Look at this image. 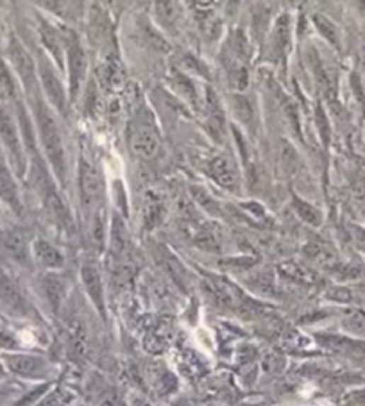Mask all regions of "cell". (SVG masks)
I'll use <instances>...</instances> for the list:
<instances>
[{
	"label": "cell",
	"mask_w": 365,
	"mask_h": 406,
	"mask_svg": "<svg viewBox=\"0 0 365 406\" xmlns=\"http://www.w3.org/2000/svg\"><path fill=\"white\" fill-rule=\"evenodd\" d=\"M34 115H36V125H38L43 151H45L47 159H49L50 169L54 170L60 183L63 184L64 174H67V156H64L63 140H61V132L57 129L56 120L47 109V106L38 98L34 102Z\"/></svg>",
	"instance_id": "obj_1"
},
{
	"label": "cell",
	"mask_w": 365,
	"mask_h": 406,
	"mask_svg": "<svg viewBox=\"0 0 365 406\" xmlns=\"http://www.w3.org/2000/svg\"><path fill=\"white\" fill-rule=\"evenodd\" d=\"M129 147L138 158L152 159L162 149V136L147 118H136L129 128Z\"/></svg>",
	"instance_id": "obj_2"
},
{
	"label": "cell",
	"mask_w": 365,
	"mask_h": 406,
	"mask_svg": "<svg viewBox=\"0 0 365 406\" xmlns=\"http://www.w3.org/2000/svg\"><path fill=\"white\" fill-rule=\"evenodd\" d=\"M79 196L81 208L90 220L91 215L101 210L102 179L97 169L86 159L79 162Z\"/></svg>",
	"instance_id": "obj_3"
},
{
	"label": "cell",
	"mask_w": 365,
	"mask_h": 406,
	"mask_svg": "<svg viewBox=\"0 0 365 406\" xmlns=\"http://www.w3.org/2000/svg\"><path fill=\"white\" fill-rule=\"evenodd\" d=\"M63 42L67 47V68H68V86H70V98L76 101L83 86L84 74H86V54L79 45V40L74 33H63Z\"/></svg>",
	"instance_id": "obj_4"
},
{
	"label": "cell",
	"mask_w": 365,
	"mask_h": 406,
	"mask_svg": "<svg viewBox=\"0 0 365 406\" xmlns=\"http://www.w3.org/2000/svg\"><path fill=\"white\" fill-rule=\"evenodd\" d=\"M0 140H2L4 147L8 149L9 159H11L16 174L22 177L23 174H26V167H27L26 152H23V145L18 135V128H16L11 113H9L6 108H2V106H0Z\"/></svg>",
	"instance_id": "obj_5"
},
{
	"label": "cell",
	"mask_w": 365,
	"mask_h": 406,
	"mask_svg": "<svg viewBox=\"0 0 365 406\" xmlns=\"http://www.w3.org/2000/svg\"><path fill=\"white\" fill-rule=\"evenodd\" d=\"M8 56L11 60L13 67H15L16 74H18L20 81L26 86V90L34 91L36 83H38V70H36V64H34L33 57L27 52L26 47L16 38H11L8 45Z\"/></svg>",
	"instance_id": "obj_6"
},
{
	"label": "cell",
	"mask_w": 365,
	"mask_h": 406,
	"mask_svg": "<svg viewBox=\"0 0 365 406\" xmlns=\"http://www.w3.org/2000/svg\"><path fill=\"white\" fill-rule=\"evenodd\" d=\"M40 79H42V86L43 91H45L47 98H49L50 104L60 111V113H67V94H64V88L61 84L60 77L56 76L52 64L47 63L45 60L40 63Z\"/></svg>",
	"instance_id": "obj_7"
},
{
	"label": "cell",
	"mask_w": 365,
	"mask_h": 406,
	"mask_svg": "<svg viewBox=\"0 0 365 406\" xmlns=\"http://www.w3.org/2000/svg\"><path fill=\"white\" fill-rule=\"evenodd\" d=\"M210 176L213 177L215 183L218 186H223L224 190L231 193H237L240 190V176L228 156H215L210 162Z\"/></svg>",
	"instance_id": "obj_8"
},
{
	"label": "cell",
	"mask_w": 365,
	"mask_h": 406,
	"mask_svg": "<svg viewBox=\"0 0 365 406\" xmlns=\"http://www.w3.org/2000/svg\"><path fill=\"white\" fill-rule=\"evenodd\" d=\"M6 367L11 373L23 378H42L49 373V365L45 360L38 356H29V354H6Z\"/></svg>",
	"instance_id": "obj_9"
},
{
	"label": "cell",
	"mask_w": 365,
	"mask_h": 406,
	"mask_svg": "<svg viewBox=\"0 0 365 406\" xmlns=\"http://www.w3.org/2000/svg\"><path fill=\"white\" fill-rule=\"evenodd\" d=\"M81 281H83L84 290H86L88 298L94 303L95 308L99 310L102 317H106V303H104V285H102L101 272L94 265H84L81 269Z\"/></svg>",
	"instance_id": "obj_10"
},
{
	"label": "cell",
	"mask_w": 365,
	"mask_h": 406,
	"mask_svg": "<svg viewBox=\"0 0 365 406\" xmlns=\"http://www.w3.org/2000/svg\"><path fill=\"white\" fill-rule=\"evenodd\" d=\"M0 199L4 201L16 215H22V201H20L18 186H16L11 170L4 163H0Z\"/></svg>",
	"instance_id": "obj_11"
},
{
	"label": "cell",
	"mask_w": 365,
	"mask_h": 406,
	"mask_svg": "<svg viewBox=\"0 0 365 406\" xmlns=\"http://www.w3.org/2000/svg\"><path fill=\"white\" fill-rule=\"evenodd\" d=\"M306 57H308V64H310V68H312L313 77H315L320 91H322L324 97H326L327 101L333 104L337 98V88H335V84H333L332 77L327 76V72H326V68H324L322 61H320L319 54H317L313 49H310L308 54H306Z\"/></svg>",
	"instance_id": "obj_12"
},
{
	"label": "cell",
	"mask_w": 365,
	"mask_h": 406,
	"mask_svg": "<svg viewBox=\"0 0 365 406\" xmlns=\"http://www.w3.org/2000/svg\"><path fill=\"white\" fill-rule=\"evenodd\" d=\"M2 244L4 249L8 251V254L11 256L13 260L18 261L20 265H29L30 264V254L29 247H27V240L23 237L22 231L18 230H9L6 231L4 237H2Z\"/></svg>",
	"instance_id": "obj_13"
},
{
	"label": "cell",
	"mask_w": 365,
	"mask_h": 406,
	"mask_svg": "<svg viewBox=\"0 0 365 406\" xmlns=\"http://www.w3.org/2000/svg\"><path fill=\"white\" fill-rule=\"evenodd\" d=\"M290 45V16L281 15L271 33V52L274 60H283Z\"/></svg>",
	"instance_id": "obj_14"
},
{
	"label": "cell",
	"mask_w": 365,
	"mask_h": 406,
	"mask_svg": "<svg viewBox=\"0 0 365 406\" xmlns=\"http://www.w3.org/2000/svg\"><path fill=\"white\" fill-rule=\"evenodd\" d=\"M206 109H208V129H210L211 136L220 142V140H223L224 131H226V120H224L223 106H220V102H218L217 95H215L213 90H208Z\"/></svg>",
	"instance_id": "obj_15"
},
{
	"label": "cell",
	"mask_w": 365,
	"mask_h": 406,
	"mask_svg": "<svg viewBox=\"0 0 365 406\" xmlns=\"http://www.w3.org/2000/svg\"><path fill=\"white\" fill-rule=\"evenodd\" d=\"M33 254L36 258L42 267L50 269V271H56V269H61L64 265V258L52 244H49L47 240H36L33 245Z\"/></svg>",
	"instance_id": "obj_16"
},
{
	"label": "cell",
	"mask_w": 365,
	"mask_h": 406,
	"mask_svg": "<svg viewBox=\"0 0 365 406\" xmlns=\"http://www.w3.org/2000/svg\"><path fill=\"white\" fill-rule=\"evenodd\" d=\"M40 38H42L43 47H45V49L50 52V56L56 60L57 67L63 68L64 67L63 34L57 33V30L54 29L52 26H49V23L42 22V26H40Z\"/></svg>",
	"instance_id": "obj_17"
},
{
	"label": "cell",
	"mask_w": 365,
	"mask_h": 406,
	"mask_svg": "<svg viewBox=\"0 0 365 406\" xmlns=\"http://www.w3.org/2000/svg\"><path fill=\"white\" fill-rule=\"evenodd\" d=\"M42 288L52 312H60L61 305H63L64 298H67V283L63 281V278L56 274H47L42 279Z\"/></svg>",
	"instance_id": "obj_18"
},
{
	"label": "cell",
	"mask_w": 365,
	"mask_h": 406,
	"mask_svg": "<svg viewBox=\"0 0 365 406\" xmlns=\"http://www.w3.org/2000/svg\"><path fill=\"white\" fill-rule=\"evenodd\" d=\"M163 217H165V203L159 196L149 192L143 203V224L147 230H155L162 224Z\"/></svg>",
	"instance_id": "obj_19"
},
{
	"label": "cell",
	"mask_w": 365,
	"mask_h": 406,
	"mask_svg": "<svg viewBox=\"0 0 365 406\" xmlns=\"http://www.w3.org/2000/svg\"><path fill=\"white\" fill-rule=\"evenodd\" d=\"M155 16L159 26L172 30L181 18L179 0H156Z\"/></svg>",
	"instance_id": "obj_20"
},
{
	"label": "cell",
	"mask_w": 365,
	"mask_h": 406,
	"mask_svg": "<svg viewBox=\"0 0 365 406\" xmlns=\"http://www.w3.org/2000/svg\"><path fill=\"white\" fill-rule=\"evenodd\" d=\"M101 79H102V84H104V86H108V88H111V90H115V88H120L122 84H124V81H125L124 68H122L120 61H118L117 57L109 56L108 60L102 63Z\"/></svg>",
	"instance_id": "obj_21"
},
{
	"label": "cell",
	"mask_w": 365,
	"mask_h": 406,
	"mask_svg": "<svg viewBox=\"0 0 365 406\" xmlns=\"http://www.w3.org/2000/svg\"><path fill=\"white\" fill-rule=\"evenodd\" d=\"M281 274L286 276V278L294 279V281L301 283V285H315L319 281L317 274L313 271H310L308 267H305L303 264H296V261H286V264H281Z\"/></svg>",
	"instance_id": "obj_22"
},
{
	"label": "cell",
	"mask_w": 365,
	"mask_h": 406,
	"mask_svg": "<svg viewBox=\"0 0 365 406\" xmlns=\"http://www.w3.org/2000/svg\"><path fill=\"white\" fill-rule=\"evenodd\" d=\"M0 298L4 299L9 308L16 310V312H23V308H26V301H23L18 286L6 276L0 278Z\"/></svg>",
	"instance_id": "obj_23"
},
{
	"label": "cell",
	"mask_w": 365,
	"mask_h": 406,
	"mask_svg": "<svg viewBox=\"0 0 365 406\" xmlns=\"http://www.w3.org/2000/svg\"><path fill=\"white\" fill-rule=\"evenodd\" d=\"M292 203H294L296 213H298L306 224H310V226H320V222H322V213H320L315 206H312V204L306 203V201H303L301 197L298 196H294Z\"/></svg>",
	"instance_id": "obj_24"
},
{
	"label": "cell",
	"mask_w": 365,
	"mask_h": 406,
	"mask_svg": "<svg viewBox=\"0 0 365 406\" xmlns=\"http://www.w3.org/2000/svg\"><path fill=\"white\" fill-rule=\"evenodd\" d=\"M125 242H128V235H125V227L122 218L115 215L113 222H111V235H109V247L117 256H120L125 251Z\"/></svg>",
	"instance_id": "obj_25"
},
{
	"label": "cell",
	"mask_w": 365,
	"mask_h": 406,
	"mask_svg": "<svg viewBox=\"0 0 365 406\" xmlns=\"http://www.w3.org/2000/svg\"><path fill=\"white\" fill-rule=\"evenodd\" d=\"M313 23H315L317 30H319V33L322 34L324 38L332 43L333 47H340V30H339V27L332 22V20L327 18V16L315 15L313 16Z\"/></svg>",
	"instance_id": "obj_26"
},
{
	"label": "cell",
	"mask_w": 365,
	"mask_h": 406,
	"mask_svg": "<svg viewBox=\"0 0 365 406\" xmlns=\"http://www.w3.org/2000/svg\"><path fill=\"white\" fill-rule=\"evenodd\" d=\"M228 81H230L231 88H235L237 91H244L249 84V74L247 68L240 63V61H235V63L228 64Z\"/></svg>",
	"instance_id": "obj_27"
},
{
	"label": "cell",
	"mask_w": 365,
	"mask_h": 406,
	"mask_svg": "<svg viewBox=\"0 0 365 406\" xmlns=\"http://www.w3.org/2000/svg\"><path fill=\"white\" fill-rule=\"evenodd\" d=\"M140 36H142L143 43L151 47V49L170 50L169 43L162 38V34H159L149 22H143L142 26H140Z\"/></svg>",
	"instance_id": "obj_28"
},
{
	"label": "cell",
	"mask_w": 365,
	"mask_h": 406,
	"mask_svg": "<svg viewBox=\"0 0 365 406\" xmlns=\"http://www.w3.org/2000/svg\"><path fill=\"white\" fill-rule=\"evenodd\" d=\"M230 45H231V52L235 54V57H237L238 61L247 60L249 54H251V42L247 40L244 30H235V33L231 34Z\"/></svg>",
	"instance_id": "obj_29"
},
{
	"label": "cell",
	"mask_w": 365,
	"mask_h": 406,
	"mask_svg": "<svg viewBox=\"0 0 365 406\" xmlns=\"http://www.w3.org/2000/svg\"><path fill=\"white\" fill-rule=\"evenodd\" d=\"M326 346L332 347L333 351H342V353H361L365 346L361 342H354L351 339H344V337H330L326 339Z\"/></svg>",
	"instance_id": "obj_30"
},
{
	"label": "cell",
	"mask_w": 365,
	"mask_h": 406,
	"mask_svg": "<svg viewBox=\"0 0 365 406\" xmlns=\"http://www.w3.org/2000/svg\"><path fill=\"white\" fill-rule=\"evenodd\" d=\"M344 327L349 333L358 337H365V313L361 310H351L346 317H344Z\"/></svg>",
	"instance_id": "obj_31"
},
{
	"label": "cell",
	"mask_w": 365,
	"mask_h": 406,
	"mask_svg": "<svg viewBox=\"0 0 365 406\" xmlns=\"http://www.w3.org/2000/svg\"><path fill=\"white\" fill-rule=\"evenodd\" d=\"M231 104H233V111L237 113V117L240 118L244 124H251L252 115H254V109H252L251 101H249L247 97H244V95L238 94V95H235Z\"/></svg>",
	"instance_id": "obj_32"
},
{
	"label": "cell",
	"mask_w": 365,
	"mask_h": 406,
	"mask_svg": "<svg viewBox=\"0 0 365 406\" xmlns=\"http://www.w3.org/2000/svg\"><path fill=\"white\" fill-rule=\"evenodd\" d=\"M252 33L258 42H262L269 34V11L265 8H258L252 15Z\"/></svg>",
	"instance_id": "obj_33"
},
{
	"label": "cell",
	"mask_w": 365,
	"mask_h": 406,
	"mask_svg": "<svg viewBox=\"0 0 365 406\" xmlns=\"http://www.w3.org/2000/svg\"><path fill=\"white\" fill-rule=\"evenodd\" d=\"M174 84H176L177 88H179V91L183 95H185L186 98H189L190 102H193V104H197V91H196V86H193L192 81L189 79V77L185 76V74H181V72H174Z\"/></svg>",
	"instance_id": "obj_34"
},
{
	"label": "cell",
	"mask_w": 365,
	"mask_h": 406,
	"mask_svg": "<svg viewBox=\"0 0 365 406\" xmlns=\"http://www.w3.org/2000/svg\"><path fill=\"white\" fill-rule=\"evenodd\" d=\"M315 125L317 131H319L320 140H322L324 145L330 143V136H332V129H330V122H327L326 113H324V108L320 104H317L315 108Z\"/></svg>",
	"instance_id": "obj_35"
},
{
	"label": "cell",
	"mask_w": 365,
	"mask_h": 406,
	"mask_svg": "<svg viewBox=\"0 0 365 406\" xmlns=\"http://www.w3.org/2000/svg\"><path fill=\"white\" fill-rule=\"evenodd\" d=\"M179 64L183 70H192L196 72L197 76L208 77V70L206 67H204V63L201 60H197L196 56H192V54H183V57L179 60Z\"/></svg>",
	"instance_id": "obj_36"
},
{
	"label": "cell",
	"mask_w": 365,
	"mask_h": 406,
	"mask_svg": "<svg viewBox=\"0 0 365 406\" xmlns=\"http://www.w3.org/2000/svg\"><path fill=\"white\" fill-rule=\"evenodd\" d=\"M0 94L6 95V97H15L16 94L15 81H13L11 74L4 63H0Z\"/></svg>",
	"instance_id": "obj_37"
},
{
	"label": "cell",
	"mask_w": 365,
	"mask_h": 406,
	"mask_svg": "<svg viewBox=\"0 0 365 406\" xmlns=\"http://www.w3.org/2000/svg\"><path fill=\"white\" fill-rule=\"evenodd\" d=\"M192 192H193V196H196L197 203H199L201 206L204 208V210L211 211V213H218L217 203H215V201L211 199V197L208 196V193L204 192V190H201V188H192Z\"/></svg>",
	"instance_id": "obj_38"
},
{
	"label": "cell",
	"mask_w": 365,
	"mask_h": 406,
	"mask_svg": "<svg viewBox=\"0 0 365 406\" xmlns=\"http://www.w3.org/2000/svg\"><path fill=\"white\" fill-rule=\"evenodd\" d=\"M201 26H203V33L206 34L208 38L210 40L218 38V34H220V22H218L217 18H213V16H208V20H203V22H201Z\"/></svg>",
	"instance_id": "obj_39"
},
{
	"label": "cell",
	"mask_w": 365,
	"mask_h": 406,
	"mask_svg": "<svg viewBox=\"0 0 365 406\" xmlns=\"http://www.w3.org/2000/svg\"><path fill=\"white\" fill-rule=\"evenodd\" d=\"M327 298L335 299V301H340V303H347V301H351V292L347 288H333V290H330Z\"/></svg>",
	"instance_id": "obj_40"
},
{
	"label": "cell",
	"mask_w": 365,
	"mask_h": 406,
	"mask_svg": "<svg viewBox=\"0 0 365 406\" xmlns=\"http://www.w3.org/2000/svg\"><path fill=\"white\" fill-rule=\"evenodd\" d=\"M351 86H353L354 95L358 97V102H360L365 109V94H364V88H361V83H360V79H358L356 74H353V77H351Z\"/></svg>",
	"instance_id": "obj_41"
},
{
	"label": "cell",
	"mask_w": 365,
	"mask_h": 406,
	"mask_svg": "<svg viewBox=\"0 0 365 406\" xmlns=\"http://www.w3.org/2000/svg\"><path fill=\"white\" fill-rule=\"evenodd\" d=\"M42 4L45 6L47 9H50V11L61 15V11H63V6H64V0H42Z\"/></svg>",
	"instance_id": "obj_42"
},
{
	"label": "cell",
	"mask_w": 365,
	"mask_h": 406,
	"mask_svg": "<svg viewBox=\"0 0 365 406\" xmlns=\"http://www.w3.org/2000/svg\"><path fill=\"white\" fill-rule=\"evenodd\" d=\"M353 240L356 242L358 247L364 249V251H365V230H361V227L354 226L353 227Z\"/></svg>",
	"instance_id": "obj_43"
},
{
	"label": "cell",
	"mask_w": 365,
	"mask_h": 406,
	"mask_svg": "<svg viewBox=\"0 0 365 406\" xmlns=\"http://www.w3.org/2000/svg\"><path fill=\"white\" fill-rule=\"evenodd\" d=\"M0 347L2 349H13V347H16L15 339L8 335V333H0Z\"/></svg>",
	"instance_id": "obj_44"
},
{
	"label": "cell",
	"mask_w": 365,
	"mask_h": 406,
	"mask_svg": "<svg viewBox=\"0 0 365 406\" xmlns=\"http://www.w3.org/2000/svg\"><path fill=\"white\" fill-rule=\"evenodd\" d=\"M240 2L242 0H228L226 2V13L230 16L237 15V11L240 9Z\"/></svg>",
	"instance_id": "obj_45"
},
{
	"label": "cell",
	"mask_w": 365,
	"mask_h": 406,
	"mask_svg": "<svg viewBox=\"0 0 365 406\" xmlns=\"http://www.w3.org/2000/svg\"><path fill=\"white\" fill-rule=\"evenodd\" d=\"M358 201H360L361 208H364V210H365V186L360 190V192H358Z\"/></svg>",
	"instance_id": "obj_46"
},
{
	"label": "cell",
	"mask_w": 365,
	"mask_h": 406,
	"mask_svg": "<svg viewBox=\"0 0 365 406\" xmlns=\"http://www.w3.org/2000/svg\"><path fill=\"white\" fill-rule=\"evenodd\" d=\"M2 374H4V365L0 363V376H2Z\"/></svg>",
	"instance_id": "obj_47"
}]
</instances>
